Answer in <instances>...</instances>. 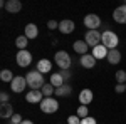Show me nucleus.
I'll use <instances>...</instances> for the list:
<instances>
[{"mask_svg": "<svg viewBox=\"0 0 126 124\" xmlns=\"http://www.w3.org/2000/svg\"><path fill=\"white\" fill-rule=\"evenodd\" d=\"M54 60H56L57 67H61V70H69V67H71V55H69L66 50H59V52H56Z\"/></svg>", "mask_w": 126, "mask_h": 124, "instance_id": "obj_3", "label": "nucleus"}, {"mask_svg": "<svg viewBox=\"0 0 126 124\" xmlns=\"http://www.w3.org/2000/svg\"><path fill=\"white\" fill-rule=\"evenodd\" d=\"M101 39H103V34H99L97 30H87L86 35H84V42L94 49L96 45L101 44Z\"/></svg>", "mask_w": 126, "mask_h": 124, "instance_id": "obj_5", "label": "nucleus"}, {"mask_svg": "<svg viewBox=\"0 0 126 124\" xmlns=\"http://www.w3.org/2000/svg\"><path fill=\"white\" fill-rule=\"evenodd\" d=\"M81 66L84 67V69H93V67L96 66V59L93 54H84V55H81Z\"/></svg>", "mask_w": 126, "mask_h": 124, "instance_id": "obj_11", "label": "nucleus"}, {"mask_svg": "<svg viewBox=\"0 0 126 124\" xmlns=\"http://www.w3.org/2000/svg\"><path fill=\"white\" fill-rule=\"evenodd\" d=\"M125 86H126V84H125Z\"/></svg>", "mask_w": 126, "mask_h": 124, "instance_id": "obj_37", "label": "nucleus"}, {"mask_svg": "<svg viewBox=\"0 0 126 124\" xmlns=\"http://www.w3.org/2000/svg\"><path fill=\"white\" fill-rule=\"evenodd\" d=\"M14 116V107L10 102H5V104H0V117L7 119V117H12Z\"/></svg>", "mask_w": 126, "mask_h": 124, "instance_id": "obj_16", "label": "nucleus"}, {"mask_svg": "<svg viewBox=\"0 0 126 124\" xmlns=\"http://www.w3.org/2000/svg\"><path fill=\"white\" fill-rule=\"evenodd\" d=\"M59 109V102L54 97H44V101L40 102V111L46 114H54Z\"/></svg>", "mask_w": 126, "mask_h": 124, "instance_id": "obj_4", "label": "nucleus"}, {"mask_svg": "<svg viewBox=\"0 0 126 124\" xmlns=\"http://www.w3.org/2000/svg\"><path fill=\"white\" fill-rule=\"evenodd\" d=\"M50 84L56 87H61V86H64V77L61 76V72H54L52 76H50Z\"/></svg>", "mask_w": 126, "mask_h": 124, "instance_id": "obj_22", "label": "nucleus"}, {"mask_svg": "<svg viewBox=\"0 0 126 124\" xmlns=\"http://www.w3.org/2000/svg\"><path fill=\"white\" fill-rule=\"evenodd\" d=\"M67 124H81V117L79 116H69Z\"/></svg>", "mask_w": 126, "mask_h": 124, "instance_id": "obj_28", "label": "nucleus"}, {"mask_svg": "<svg viewBox=\"0 0 126 124\" xmlns=\"http://www.w3.org/2000/svg\"><path fill=\"white\" fill-rule=\"evenodd\" d=\"M25 87H27V81H25L22 76H15L14 81L10 82V89H12L14 92H24Z\"/></svg>", "mask_w": 126, "mask_h": 124, "instance_id": "obj_8", "label": "nucleus"}, {"mask_svg": "<svg viewBox=\"0 0 126 124\" xmlns=\"http://www.w3.org/2000/svg\"><path fill=\"white\" fill-rule=\"evenodd\" d=\"M108 52H109V50H108L103 44H99V45H96V47L93 49L91 54L94 55V59H104V57H108Z\"/></svg>", "mask_w": 126, "mask_h": 124, "instance_id": "obj_17", "label": "nucleus"}, {"mask_svg": "<svg viewBox=\"0 0 126 124\" xmlns=\"http://www.w3.org/2000/svg\"><path fill=\"white\" fill-rule=\"evenodd\" d=\"M118 42H119V39L114 32H111V30H104L103 32V39H101V44L108 49V50H113V49L118 47Z\"/></svg>", "mask_w": 126, "mask_h": 124, "instance_id": "obj_2", "label": "nucleus"}, {"mask_svg": "<svg viewBox=\"0 0 126 124\" xmlns=\"http://www.w3.org/2000/svg\"><path fill=\"white\" fill-rule=\"evenodd\" d=\"M116 81H118V84H126V72L125 70H118L116 72Z\"/></svg>", "mask_w": 126, "mask_h": 124, "instance_id": "obj_27", "label": "nucleus"}, {"mask_svg": "<svg viewBox=\"0 0 126 124\" xmlns=\"http://www.w3.org/2000/svg\"><path fill=\"white\" fill-rule=\"evenodd\" d=\"M61 76L64 77V81H67L69 77H71V72L69 70H61Z\"/></svg>", "mask_w": 126, "mask_h": 124, "instance_id": "obj_34", "label": "nucleus"}, {"mask_svg": "<svg viewBox=\"0 0 126 124\" xmlns=\"http://www.w3.org/2000/svg\"><path fill=\"white\" fill-rule=\"evenodd\" d=\"M10 124H12V123H10Z\"/></svg>", "mask_w": 126, "mask_h": 124, "instance_id": "obj_36", "label": "nucleus"}, {"mask_svg": "<svg viewBox=\"0 0 126 124\" xmlns=\"http://www.w3.org/2000/svg\"><path fill=\"white\" fill-rule=\"evenodd\" d=\"M27 44H29V39L25 37V35H20V37H17V40H15V45H17L20 50H25Z\"/></svg>", "mask_w": 126, "mask_h": 124, "instance_id": "obj_25", "label": "nucleus"}, {"mask_svg": "<svg viewBox=\"0 0 126 124\" xmlns=\"http://www.w3.org/2000/svg\"><path fill=\"white\" fill-rule=\"evenodd\" d=\"M78 116L81 117V119H84V117L89 116V111H87L86 106H79V107H78Z\"/></svg>", "mask_w": 126, "mask_h": 124, "instance_id": "obj_26", "label": "nucleus"}, {"mask_svg": "<svg viewBox=\"0 0 126 124\" xmlns=\"http://www.w3.org/2000/svg\"><path fill=\"white\" fill-rule=\"evenodd\" d=\"M84 25L89 30H97V27L101 25V19L97 17L96 14H89V15L84 17Z\"/></svg>", "mask_w": 126, "mask_h": 124, "instance_id": "obj_7", "label": "nucleus"}, {"mask_svg": "<svg viewBox=\"0 0 126 124\" xmlns=\"http://www.w3.org/2000/svg\"><path fill=\"white\" fill-rule=\"evenodd\" d=\"M27 39H37L39 35V29H37V25L35 24H27L25 25V34H24Z\"/></svg>", "mask_w": 126, "mask_h": 124, "instance_id": "obj_18", "label": "nucleus"}, {"mask_svg": "<svg viewBox=\"0 0 126 124\" xmlns=\"http://www.w3.org/2000/svg\"><path fill=\"white\" fill-rule=\"evenodd\" d=\"M25 81H27V86L32 89V91H40L42 87L46 86L44 82V77L39 70H30L29 74L25 76Z\"/></svg>", "mask_w": 126, "mask_h": 124, "instance_id": "obj_1", "label": "nucleus"}, {"mask_svg": "<svg viewBox=\"0 0 126 124\" xmlns=\"http://www.w3.org/2000/svg\"><path fill=\"white\" fill-rule=\"evenodd\" d=\"M74 29H76V25H74V22L72 20H62V22H59V30L62 32V34H71V32H74Z\"/></svg>", "mask_w": 126, "mask_h": 124, "instance_id": "obj_12", "label": "nucleus"}, {"mask_svg": "<svg viewBox=\"0 0 126 124\" xmlns=\"http://www.w3.org/2000/svg\"><path fill=\"white\" fill-rule=\"evenodd\" d=\"M106 59H108L109 64H119V60H121V54H119L118 49H113V50L108 52V57Z\"/></svg>", "mask_w": 126, "mask_h": 124, "instance_id": "obj_20", "label": "nucleus"}, {"mask_svg": "<svg viewBox=\"0 0 126 124\" xmlns=\"http://www.w3.org/2000/svg\"><path fill=\"white\" fill-rule=\"evenodd\" d=\"M81 124H96V119L94 117H84V119H81Z\"/></svg>", "mask_w": 126, "mask_h": 124, "instance_id": "obj_32", "label": "nucleus"}, {"mask_svg": "<svg viewBox=\"0 0 126 124\" xmlns=\"http://www.w3.org/2000/svg\"><path fill=\"white\" fill-rule=\"evenodd\" d=\"M93 91L91 89H82L81 91V94H79V102H81V106H87L91 101H93Z\"/></svg>", "mask_w": 126, "mask_h": 124, "instance_id": "obj_13", "label": "nucleus"}, {"mask_svg": "<svg viewBox=\"0 0 126 124\" xmlns=\"http://www.w3.org/2000/svg\"><path fill=\"white\" fill-rule=\"evenodd\" d=\"M25 101L30 104H37V102L40 104L44 101V94H42V91H30L29 94H25Z\"/></svg>", "mask_w": 126, "mask_h": 124, "instance_id": "obj_10", "label": "nucleus"}, {"mask_svg": "<svg viewBox=\"0 0 126 124\" xmlns=\"http://www.w3.org/2000/svg\"><path fill=\"white\" fill-rule=\"evenodd\" d=\"M71 92H72V87L69 86V84H64V86L56 89V96H59V97H69Z\"/></svg>", "mask_w": 126, "mask_h": 124, "instance_id": "obj_21", "label": "nucleus"}, {"mask_svg": "<svg viewBox=\"0 0 126 124\" xmlns=\"http://www.w3.org/2000/svg\"><path fill=\"white\" fill-rule=\"evenodd\" d=\"M72 49H74V52H76V54L84 55V54H87V49H89V45H87L84 40H76V42L72 44Z\"/></svg>", "mask_w": 126, "mask_h": 124, "instance_id": "obj_15", "label": "nucleus"}, {"mask_svg": "<svg viewBox=\"0 0 126 124\" xmlns=\"http://www.w3.org/2000/svg\"><path fill=\"white\" fill-rule=\"evenodd\" d=\"M50 67H52V64H50V60H49V59H40L39 62H37V70H39L40 74L50 72Z\"/></svg>", "mask_w": 126, "mask_h": 124, "instance_id": "obj_19", "label": "nucleus"}, {"mask_svg": "<svg viewBox=\"0 0 126 124\" xmlns=\"http://www.w3.org/2000/svg\"><path fill=\"white\" fill-rule=\"evenodd\" d=\"M9 99H10L9 92H5V91H2V92H0V101H2V104H5V102H9Z\"/></svg>", "mask_w": 126, "mask_h": 124, "instance_id": "obj_29", "label": "nucleus"}, {"mask_svg": "<svg viewBox=\"0 0 126 124\" xmlns=\"http://www.w3.org/2000/svg\"><path fill=\"white\" fill-rule=\"evenodd\" d=\"M42 91V94H44V97H50L52 94H56V87L52 86L50 82H46V86L40 89Z\"/></svg>", "mask_w": 126, "mask_h": 124, "instance_id": "obj_24", "label": "nucleus"}, {"mask_svg": "<svg viewBox=\"0 0 126 124\" xmlns=\"http://www.w3.org/2000/svg\"><path fill=\"white\" fill-rule=\"evenodd\" d=\"M47 27H49V30L59 29V22H56V20H49V22H47Z\"/></svg>", "mask_w": 126, "mask_h": 124, "instance_id": "obj_31", "label": "nucleus"}, {"mask_svg": "<svg viewBox=\"0 0 126 124\" xmlns=\"http://www.w3.org/2000/svg\"><path fill=\"white\" fill-rule=\"evenodd\" d=\"M20 124H34V123H32V121H27V119H24V121H22Z\"/></svg>", "mask_w": 126, "mask_h": 124, "instance_id": "obj_35", "label": "nucleus"}, {"mask_svg": "<svg viewBox=\"0 0 126 124\" xmlns=\"http://www.w3.org/2000/svg\"><path fill=\"white\" fill-rule=\"evenodd\" d=\"M114 91H116V92H119V94H121V92H126V86H125V84H116Z\"/></svg>", "mask_w": 126, "mask_h": 124, "instance_id": "obj_33", "label": "nucleus"}, {"mask_svg": "<svg viewBox=\"0 0 126 124\" xmlns=\"http://www.w3.org/2000/svg\"><path fill=\"white\" fill-rule=\"evenodd\" d=\"M15 60H17V66L19 67H27L32 62V54L29 50H19L17 55H15Z\"/></svg>", "mask_w": 126, "mask_h": 124, "instance_id": "obj_6", "label": "nucleus"}, {"mask_svg": "<svg viewBox=\"0 0 126 124\" xmlns=\"http://www.w3.org/2000/svg\"><path fill=\"white\" fill-rule=\"evenodd\" d=\"M113 19L116 20L118 24H126V3L114 9V12H113Z\"/></svg>", "mask_w": 126, "mask_h": 124, "instance_id": "obj_9", "label": "nucleus"}, {"mask_svg": "<svg viewBox=\"0 0 126 124\" xmlns=\"http://www.w3.org/2000/svg\"><path fill=\"white\" fill-rule=\"evenodd\" d=\"M14 77H15V76L12 74L10 69H2V70H0V79H2L3 82H12Z\"/></svg>", "mask_w": 126, "mask_h": 124, "instance_id": "obj_23", "label": "nucleus"}, {"mask_svg": "<svg viewBox=\"0 0 126 124\" xmlns=\"http://www.w3.org/2000/svg\"><path fill=\"white\" fill-rule=\"evenodd\" d=\"M10 123L12 124H20L22 123V116L20 114H14L12 117H10Z\"/></svg>", "mask_w": 126, "mask_h": 124, "instance_id": "obj_30", "label": "nucleus"}, {"mask_svg": "<svg viewBox=\"0 0 126 124\" xmlns=\"http://www.w3.org/2000/svg\"><path fill=\"white\" fill-rule=\"evenodd\" d=\"M5 9H7V12H10V14H17V12L22 10V2H20V0H9V2L5 3Z\"/></svg>", "mask_w": 126, "mask_h": 124, "instance_id": "obj_14", "label": "nucleus"}]
</instances>
